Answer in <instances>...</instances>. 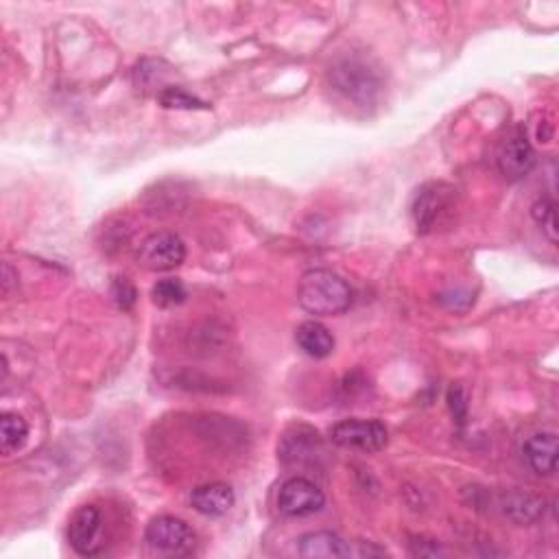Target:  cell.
I'll return each instance as SVG.
<instances>
[{
    "label": "cell",
    "mask_w": 559,
    "mask_h": 559,
    "mask_svg": "<svg viewBox=\"0 0 559 559\" xmlns=\"http://www.w3.org/2000/svg\"><path fill=\"white\" fill-rule=\"evenodd\" d=\"M352 300L354 293L350 284L330 269L306 271L297 284V302L311 315H341L352 306Z\"/></svg>",
    "instance_id": "cell-1"
},
{
    "label": "cell",
    "mask_w": 559,
    "mask_h": 559,
    "mask_svg": "<svg viewBox=\"0 0 559 559\" xmlns=\"http://www.w3.org/2000/svg\"><path fill=\"white\" fill-rule=\"evenodd\" d=\"M330 79L332 86H335L343 97L359 105L374 103L380 90H383L380 75L370 64L361 62V59H343V62H339L330 70Z\"/></svg>",
    "instance_id": "cell-2"
},
{
    "label": "cell",
    "mask_w": 559,
    "mask_h": 559,
    "mask_svg": "<svg viewBox=\"0 0 559 559\" xmlns=\"http://www.w3.org/2000/svg\"><path fill=\"white\" fill-rule=\"evenodd\" d=\"M145 542L164 555H190L197 546L195 531L186 520L175 516L153 518L147 525Z\"/></svg>",
    "instance_id": "cell-3"
},
{
    "label": "cell",
    "mask_w": 559,
    "mask_h": 559,
    "mask_svg": "<svg viewBox=\"0 0 559 559\" xmlns=\"http://www.w3.org/2000/svg\"><path fill=\"white\" fill-rule=\"evenodd\" d=\"M387 426L378 420H343L330 428V442L339 448L378 453L387 446Z\"/></svg>",
    "instance_id": "cell-4"
},
{
    "label": "cell",
    "mask_w": 559,
    "mask_h": 559,
    "mask_svg": "<svg viewBox=\"0 0 559 559\" xmlns=\"http://www.w3.org/2000/svg\"><path fill=\"white\" fill-rule=\"evenodd\" d=\"M326 496L319 487L304 477L284 481L278 492V509L287 518H306L324 509Z\"/></svg>",
    "instance_id": "cell-5"
},
{
    "label": "cell",
    "mask_w": 559,
    "mask_h": 559,
    "mask_svg": "<svg viewBox=\"0 0 559 559\" xmlns=\"http://www.w3.org/2000/svg\"><path fill=\"white\" fill-rule=\"evenodd\" d=\"M186 260V245L173 232H156L147 236L138 249V263L149 271H171Z\"/></svg>",
    "instance_id": "cell-6"
},
{
    "label": "cell",
    "mask_w": 559,
    "mask_h": 559,
    "mask_svg": "<svg viewBox=\"0 0 559 559\" xmlns=\"http://www.w3.org/2000/svg\"><path fill=\"white\" fill-rule=\"evenodd\" d=\"M321 453L324 448H321L319 433L306 424L291 426L278 446V457L284 466H311Z\"/></svg>",
    "instance_id": "cell-7"
},
{
    "label": "cell",
    "mask_w": 559,
    "mask_h": 559,
    "mask_svg": "<svg viewBox=\"0 0 559 559\" xmlns=\"http://www.w3.org/2000/svg\"><path fill=\"white\" fill-rule=\"evenodd\" d=\"M101 527H103V514L99 507L83 505L79 507L68 525V542L73 546L75 553L83 557H92L101 551Z\"/></svg>",
    "instance_id": "cell-8"
},
{
    "label": "cell",
    "mask_w": 559,
    "mask_h": 559,
    "mask_svg": "<svg viewBox=\"0 0 559 559\" xmlns=\"http://www.w3.org/2000/svg\"><path fill=\"white\" fill-rule=\"evenodd\" d=\"M455 201V188L444 182L426 184L418 197L413 201V221L418 225L420 232H431L439 217L453 206Z\"/></svg>",
    "instance_id": "cell-9"
},
{
    "label": "cell",
    "mask_w": 559,
    "mask_h": 559,
    "mask_svg": "<svg viewBox=\"0 0 559 559\" xmlns=\"http://www.w3.org/2000/svg\"><path fill=\"white\" fill-rule=\"evenodd\" d=\"M498 171H501L507 180H520L525 177L535 164V151L527 138V132L522 127L514 129L503 140L501 149H498Z\"/></svg>",
    "instance_id": "cell-10"
},
{
    "label": "cell",
    "mask_w": 559,
    "mask_h": 559,
    "mask_svg": "<svg viewBox=\"0 0 559 559\" xmlns=\"http://www.w3.org/2000/svg\"><path fill=\"white\" fill-rule=\"evenodd\" d=\"M522 455L538 477H551L557 472V435L551 431L531 435L522 446Z\"/></svg>",
    "instance_id": "cell-11"
},
{
    "label": "cell",
    "mask_w": 559,
    "mask_h": 559,
    "mask_svg": "<svg viewBox=\"0 0 559 559\" xmlns=\"http://www.w3.org/2000/svg\"><path fill=\"white\" fill-rule=\"evenodd\" d=\"M234 490L228 483H206L199 485L197 490L190 494V505L199 511L201 516L208 518H219L234 507Z\"/></svg>",
    "instance_id": "cell-12"
},
{
    "label": "cell",
    "mask_w": 559,
    "mask_h": 559,
    "mask_svg": "<svg viewBox=\"0 0 559 559\" xmlns=\"http://www.w3.org/2000/svg\"><path fill=\"white\" fill-rule=\"evenodd\" d=\"M297 553L306 559H343L350 557V544L332 531H313L306 533L297 544Z\"/></svg>",
    "instance_id": "cell-13"
},
{
    "label": "cell",
    "mask_w": 559,
    "mask_h": 559,
    "mask_svg": "<svg viewBox=\"0 0 559 559\" xmlns=\"http://www.w3.org/2000/svg\"><path fill=\"white\" fill-rule=\"evenodd\" d=\"M546 503L540 496H533L527 492H505L501 496V511L516 525H533L544 516Z\"/></svg>",
    "instance_id": "cell-14"
},
{
    "label": "cell",
    "mask_w": 559,
    "mask_h": 559,
    "mask_svg": "<svg viewBox=\"0 0 559 559\" xmlns=\"http://www.w3.org/2000/svg\"><path fill=\"white\" fill-rule=\"evenodd\" d=\"M295 341L311 359H326V356L335 352V337L319 321H304V324L297 326Z\"/></svg>",
    "instance_id": "cell-15"
},
{
    "label": "cell",
    "mask_w": 559,
    "mask_h": 559,
    "mask_svg": "<svg viewBox=\"0 0 559 559\" xmlns=\"http://www.w3.org/2000/svg\"><path fill=\"white\" fill-rule=\"evenodd\" d=\"M29 439V424L16 411H5L0 418V448L3 455L9 457L18 453V450L27 444Z\"/></svg>",
    "instance_id": "cell-16"
},
{
    "label": "cell",
    "mask_w": 559,
    "mask_h": 559,
    "mask_svg": "<svg viewBox=\"0 0 559 559\" xmlns=\"http://www.w3.org/2000/svg\"><path fill=\"white\" fill-rule=\"evenodd\" d=\"M151 297H153V302L162 308L180 306L186 300V287L182 280L166 278V280H160L156 287L151 289Z\"/></svg>",
    "instance_id": "cell-17"
},
{
    "label": "cell",
    "mask_w": 559,
    "mask_h": 559,
    "mask_svg": "<svg viewBox=\"0 0 559 559\" xmlns=\"http://www.w3.org/2000/svg\"><path fill=\"white\" fill-rule=\"evenodd\" d=\"M158 101L162 103V107H169V110H208V103L188 94L184 88L175 86L164 88L158 94Z\"/></svg>",
    "instance_id": "cell-18"
},
{
    "label": "cell",
    "mask_w": 559,
    "mask_h": 559,
    "mask_svg": "<svg viewBox=\"0 0 559 559\" xmlns=\"http://www.w3.org/2000/svg\"><path fill=\"white\" fill-rule=\"evenodd\" d=\"M531 214L535 223L540 225L542 232L549 236L551 243H557V221H555V201L549 197H542L533 204Z\"/></svg>",
    "instance_id": "cell-19"
},
{
    "label": "cell",
    "mask_w": 559,
    "mask_h": 559,
    "mask_svg": "<svg viewBox=\"0 0 559 559\" xmlns=\"http://www.w3.org/2000/svg\"><path fill=\"white\" fill-rule=\"evenodd\" d=\"M110 293H112L114 304L121 308V311H129V308H134V304L138 300V291L127 278H114Z\"/></svg>",
    "instance_id": "cell-20"
},
{
    "label": "cell",
    "mask_w": 559,
    "mask_h": 559,
    "mask_svg": "<svg viewBox=\"0 0 559 559\" xmlns=\"http://www.w3.org/2000/svg\"><path fill=\"white\" fill-rule=\"evenodd\" d=\"M448 409L453 413V418L457 420V424H466L468 420V398L466 391H463L461 385H453L448 389Z\"/></svg>",
    "instance_id": "cell-21"
},
{
    "label": "cell",
    "mask_w": 559,
    "mask_h": 559,
    "mask_svg": "<svg viewBox=\"0 0 559 559\" xmlns=\"http://www.w3.org/2000/svg\"><path fill=\"white\" fill-rule=\"evenodd\" d=\"M411 553L415 557H442V555H446L442 544H439L437 540L424 538V535H415V538H411Z\"/></svg>",
    "instance_id": "cell-22"
},
{
    "label": "cell",
    "mask_w": 559,
    "mask_h": 559,
    "mask_svg": "<svg viewBox=\"0 0 559 559\" xmlns=\"http://www.w3.org/2000/svg\"><path fill=\"white\" fill-rule=\"evenodd\" d=\"M14 276H18V273H14V269H11V265H3V295L7 297L9 291H11V284H14Z\"/></svg>",
    "instance_id": "cell-23"
}]
</instances>
